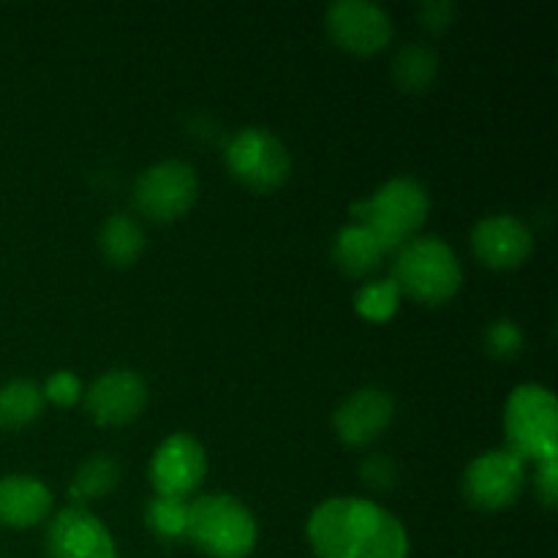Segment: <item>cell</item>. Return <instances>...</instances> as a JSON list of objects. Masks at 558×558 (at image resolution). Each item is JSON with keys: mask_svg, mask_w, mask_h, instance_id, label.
<instances>
[{"mask_svg": "<svg viewBox=\"0 0 558 558\" xmlns=\"http://www.w3.org/2000/svg\"><path fill=\"white\" fill-rule=\"evenodd\" d=\"M189 539L213 558H248L259 543V523L234 496L207 494L191 501Z\"/></svg>", "mask_w": 558, "mask_h": 558, "instance_id": "4", "label": "cell"}, {"mask_svg": "<svg viewBox=\"0 0 558 558\" xmlns=\"http://www.w3.org/2000/svg\"><path fill=\"white\" fill-rule=\"evenodd\" d=\"M52 490L31 474L0 477V523L9 529H33L52 512Z\"/></svg>", "mask_w": 558, "mask_h": 558, "instance_id": "15", "label": "cell"}, {"mask_svg": "<svg viewBox=\"0 0 558 558\" xmlns=\"http://www.w3.org/2000/svg\"><path fill=\"white\" fill-rule=\"evenodd\" d=\"M189 518L191 501L189 499H167L156 496L145 507V523L161 543H185L189 539Z\"/></svg>", "mask_w": 558, "mask_h": 558, "instance_id": "21", "label": "cell"}, {"mask_svg": "<svg viewBox=\"0 0 558 558\" xmlns=\"http://www.w3.org/2000/svg\"><path fill=\"white\" fill-rule=\"evenodd\" d=\"M526 485V463L505 450H488L474 458L463 474V494L477 510L499 512L518 501Z\"/></svg>", "mask_w": 558, "mask_h": 558, "instance_id": "8", "label": "cell"}, {"mask_svg": "<svg viewBox=\"0 0 558 558\" xmlns=\"http://www.w3.org/2000/svg\"><path fill=\"white\" fill-rule=\"evenodd\" d=\"M41 385L31 379H11L0 385V430H20L41 417Z\"/></svg>", "mask_w": 558, "mask_h": 558, "instance_id": "18", "label": "cell"}, {"mask_svg": "<svg viewBox=\"0 0 558 558\" xmlns=\"http://www.w3.org/2000/svg\"><path fill=\"white\" fill-rule=\"evenodd\" d=\"M85 407L93 423L120 428L134 423L147 407V385L136 371L112 368L98 376L85 392Z\"/></svg>", "mask_w": 558, "mask_h": 558, "instance_id": "12", "label": "cell"}, {"mask_svg": "<svg viewBox=\"0 0 558 558\" xmlns=\"http://www.w3.org/2000/svg\"><path fill=\"white\" fill-rule=\"evenodd\" d=\"M223 161H227L229 174L234 180H240L248 189L262 191V194L281 189L289 178V169H292L287 145L270 129H262V125L240 129L229 140Z\"/></svg>", "mask_w": 558, "mask_h": 558, "instance_id": "6", "label": "cell"}, {"mask_svg": "<svg viewBox=\"0 0 558 558\" xmlns=\"http://www.w3.org/2000/svg\"><path fill=\"white\" fill-rule=\"evenodd\" d=\"M472 251L485 267L515 270L532 256L534 234L518 216L496 213V216H485L474 223Z\"/></svg>", "mask_w": 558, "mask_h": 558, "instance_id": "13", "label": "cell"}, {"mask_svg": "<svg viewBox=\"0 0 558 558\" xmlns=\"http://www.w3.org/2000/svg\"><path fill=\"white\" fill-rule=\"evenodd\" d=\"M485 347L496 357H515L523 349L521 325L512 319H499L494 325H488V330H485Z\"/></svg>", "mask_w": 558, "mask_h": 558, "instance_id": "23", "label": "cell"}, {"mask_svg": "<svg viewBox=\"0 0 558 558\" xmlns=\"http://www.w3.org/2000/svg\"><path fill=\"white\" fill-rule=\"evenodd\" d=\"M360 474H363L365 485H371V488L376 490H387L392 488V483H396L398 472H396V463H392L390 458L374 456L360 466Z\"/></svg>", "mask_w": 558, "mask_h": 558, "instance_id": "25", "label": "cell"}, {"mask_svg": "<svg viewBox=\"0 0 558 558\" xmlns=\"http://www.w3.org/2000/svg\"><path fill=\"white\" fill-rule=\"evenodd\" d=\"M352 223L368 229L385 254L407 245L430 213V196L423 183L414 178H392L381 183L368 199H360L349 207Z\"/></svg>", "mask_w": 558, "mask_h": 558, "instance_id": "2", "label": "cell"}, {"mask_svg": "<svg viewBox=\"0 0 558 558\" xmlns=\"http://www.w3.org/2000/svg\"><path fill=\"white\" fill-rule=\"evenodd\" d=\"M537 490L548 507H556L558 499V456L543 458L537 463Z\"/></svg>", "mask_w": 558, "mask_h": 558, "instance_id": "27", "label": "cell"}, {"mask_svg": "<svg viewBox=\"0 0 558 558\" xmlns=\"http://www.w3.org/2000/svg\"><path fill=\"white\" fill-rule=\"evenodd\" d=\"M332 259L347 276L365 278L379 270L385 248L376 243L374 234L360 223H347L332 240Z\"/></svg>", "mask_w": 558, "mask_h": 558, "instance_id": "16", "label": "cell"}, {"mask_svg": "<svg viewBox=\"0 0 558 558\" xmlns=\"http://www.w3.org/2000/svg\"><path fill=\"white\" fill-rule=\"evenodd\" d=\"M507 450L523 463L558 456V401L537 381L518 385L505 407Z\"/></svg>", "mask_w": 558, "mask_h": 558, "instance_id": "5", "label": "cell"}, {"mask_svg": "<svg viewBox=\"0 0 558 558\" xmlns=\"http://www.w3.org/2000/svg\"><path fill=\"white\" fill-rule=\"evenodd\" d=\"M98 248L107 256L109 265L131 267L145 251V232L140 221L125 213H112L98 232Z\"/></svg>", "mask_w": 558, "mask_h": 558, "instance_id": "17", "label": "cell"}, {"mask_svg": "<svg viewBox=\"0 0 558 558\" xmlns=\"http://www.w3.org/2000/svg\"><path fill=\"white\" fill-rule=\"evenodd\" d=\"M390 278L407 298L425 305H441L461 289L463 267L445 240L425 234L412 238L396 251Z\"/></svg>", "mask_w": 558, "mask_h": 558, "instance_id": "3", "label": "cell"}, {"mask_svg": "<svg viewBox=\"0 0 558 558\" xmlns=\"http://www.w3.org/2000/svg\"><path fill=\"white\" fill-rule=\"evenodd\" d=\"M417 14L420 25H423L425 31L441 33L445 27L452 25V20H456V5L445 3V0H428V3L420 5Z\"/></svg>", "mask_w": 558, "mask_h": 558, "instance_id": "26", "label": "cell"}, {"mask_svg": "<svg viewBox=\"0 0 558 558\" xmlns=\"http://www.w3.org/2000/svg\"><path fill=\"white\" fill-rule=\"evenodd\" d=\"M436 74H439V58H436L428 44H407L392 60V80L403 93L428 90L434 85Z\"/></svg>", "mask_w": 558, "mask_h": 558, "instance_id": "19", "label": "cell"}, {"mask_svg": "<svg viewBox=\"0 0 558 558\" xmlns=\"http://www.w3.org/2000/svg\"><path fill=\"white\" fill-rule=\"evenodd\" d=\"M199 196V180L191 163L167 158L136 178L134 207L142 218L153 223H172L194 207Z\"/></svg>", "mask_w": 558, "mask_h": 558, "instance_id": "7", "label": "cell"}, {"mask_svg": "<svg viewBox=\"0 0 558 558\" xmlns=\"http://www.w3.org/2000/svg\"><path fill=\"white\" fill-rule=\"evenodd\" d=\"M325 27L336 47L360 58L379 54L392 41L390 14L371 0H338L327 9Z\"/></svg>", "mask_w": 558, "mask_h": 558, "instance_id": "9", "label": "cell"}, {"mask_svg": "<svg viewBox=\"0 0 558 558\" xmlns=\"http://www.w3.org/2000/svg\"><path fill=\"white\" fill-rule=\"evenodd\" d=\"M49 558H118V548L101 518L80 505L63 507L49 518L47 526Z\"/></svg>", "mask_w": 558, "mask_h": 558, "instance_id": "11", "label": "cell"}, {"mask_svg": "<svg viewBox=\"0 0 558 558\" xmlns=\"http://www.w3.org/2000/svg\"><path fill=\"white\" fill-rule=\"evenodd\" d=\"M308 543L316 558H409L403 523L381 505L336 496L311 512Z\"/></svg>", "mask_w": 558, "mask_h": 558, "instance_id": "1", "label": "cell"}, {"mask_svg": "<svg viewBox=\"0 0 558 558\" xmlns=\"http://www.w3.org/2000/svg\"><path fill=\"white\" fill-rule=\"evenodd\" d=\"M150 483L156 496L189 499L207 474V452L191 434H172L156 447L150 458Z\"/></svg>", "mask_w": 558, "mask_h": 558, "instance_id": "10", "label": "cell"}, {"mask_svg": "<svg viewBox=\"0 0 558 558\" xmlns=\"http://www.w3.org/2000/svg\"><path fill=\"white\" fill-rule=\"evenodd\" d=\"M401 289L396 287L392 278H381V281L363 283L354 294V311L368 322H387L396 316L398 305H401Z\"/></svg>", "mask_w": 558, "mask_h": 558, "instance_id": "22", "label": "cell"}, {"mask_svg": "<svg viewBox=\"0 0 558 558\" xmlns=\"http://www.w3.org/2000/svg\"><path fill=\"white\" fill-rule=\"evenodd\" d=\"M396 417V401L381 387H363L352 392L332 414L338 439L349 447H365L379 439Z\"/></svg>", "mask_w": 558, "mask_h": 558, "instance_id": "14", "label": "cell"}, {"mask_svg": "<svg viewBox=\"0 0 558 558\" xmlns=\"http://www.w3.org/2000/svg\"><path fill=\"white\" fill-rule=\"evenodd\" d=\"M44 401L58 403V407H74L82 398V381L80 376L71 374V371H54L41 387Z\"/></svg>", "mask_w": 558, "mask_h": 558, "instance_id": "24", "label": "cell"}, {"mask_svg": "<svg viewBox=\"0 0 558 558\" xmlns=\"http://www.w3.org/2000/svg\"><path fill=\"white\" fill-rule=\"evenodd\" d=\"M120 463L112 456H90L80 469H76L74 480H71L69 496L74 501H93L104 499V496L112 494L120 483Z\"/></svg>", "mask_w": 558, "mask_h": 558, "instance_id": "20", "label": "cell"}]
</instances>
